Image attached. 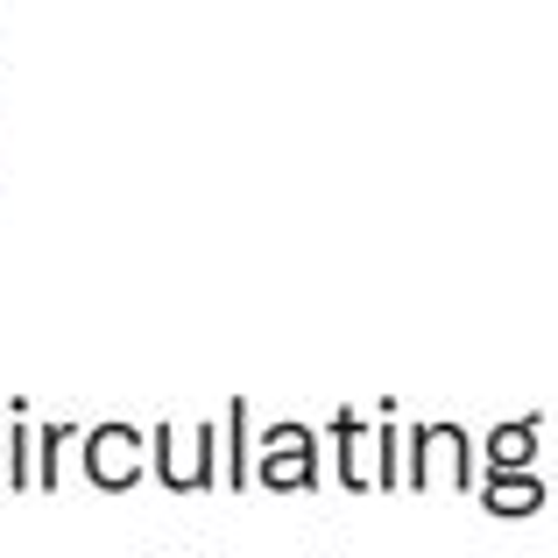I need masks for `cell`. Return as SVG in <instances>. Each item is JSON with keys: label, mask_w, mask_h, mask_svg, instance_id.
I'll return each mask as SVG.
<instances>
[{"label": "cell", "mask_w": 558, "mask_h": 558, "mask_svg": "<svg viewBox=\"0 0 558 558\" xmlns=\"http://www.w3.org/2000/svg\"><path fill=\"white\" fill-rule=\"evenodd\" d=\"M85 438L78 424H43L36 432V495H57V474H64V446Z\"/></svg>", "instance_id": "obj_9"}, {"label": "cell", "mask_w": 558, "mask_h": 558, "mask_svg": "<svg viewBox=\"0 0 558 558\" xmlns=\"http://www.w3.org/2000/svg\"><path fill=\"white\" fill-rule=\"evenodd\" d=\"M184 438L170 424L149 432V474L163 481V495H213L219 488V424H198L191 432V452H178Z\"/></svg>", "instance_id": "obj_1"}, {"label": "cell", "mask_w": 558, "mask_h": 558, "mask_svg": "<svg viewBox=\"0 0 558 558\" xmlns=\"http://www.w3.org/2000/svg\"><path fill=\"white\" fill-rule=\"evenodd\" d=\"M78 452H85V481L107 488V495H128L149 474V432H135V424H121V417L93 424V432L78 438Z\"/></svg>", "instance_id": "obj_3"}, {"label": "cell", "mask_w": 558, "mask_h": 558, "mask_svg": "<svg viewBox=\"0 0 558 558\" xmlns=\"http://www.w3.org/2000/svg\"><path fill=\"white\" fill-rule=\"evenodd\" d=\"M213 558H227V551H213Z\"/></svg>", "instance_id": "obj_12"}, {"label": "cell", "mask_w": 558, "mask_h": 558, "mask_svg": "<svg viewBox=\"0 0 558 558\" xmlns=\"http://www.w3.org/2000/svg\"><path fill=\"white\" fill-rule=\"evenodd\" d=\"M255 488H276V495L318 488V432L312 424H269L255 438Z\"/></svg>", "instance_id": "obj_2"}, {"label": "cell", "mask_w": 558, "mask_h": 558, "mask_svg": "<svg viewBox=\"0 0 558 558\" xmlns=\"http://www.w3.org/2000/svg\"><path fill=\"white\" fill-rule=\"evenodd\" d=\"M227 488H255V438H247V396L227 403Z\"/></svg>", "instance_id": "obj_7"}, {"label": "cell", "mask_w": 558, "mask_h": 558, "mask_svg": "<svg viewBox=\"0 0 558 558\" xmlns=\"http://www.w3.org/2000/svg\"><path fill=\"white\" fill-rule=\"evenodd\" d=\"M545 495L551 488L537 474H481V509H488V517H537Z\"/></svg>", "instance_id": "obj_6"}, {"label": "cell", "mask_w": 558, "mask_h": 558, "mask_svg": "<svg viewBox=\"0 0 558 558\" xmlns=\"http://www.w3.org/2000/svg\"><path fill=\"white\" fill-rule=\"evenodd\" d=\"M375 488L381 495L403 488V432H396V403H381V424H375Z\"/></svg>", "instance_id": "obj_8"}, {"label": "cell", "mask_w": 558, "mask_h": 558, "mask_svg": "<svg viewBox=\"0 0 558 558\" xmlns=\"http://www.w3.org/2000/svg\"><path fill=\"white\" fill-rule=\"evenodd\" d=\"M368 452H375V432L361 424V410H332V474H340L347 495H368L375 488Z\"/></svg>", "instance_id": "obj_4"}, {"label": "cell", "mask_w": 558, "mask_h": 558, "mask_svg": "<svg viewBox=\"0 0 558 558\" xmlns=\"http://www.w3.org/2000/svg\"><path fill=\"white\" fill-rule=\"evenodd\" d=\"M8 488L36 495V432L28 424H8Z\"/></svg>", "instance_id": "obj_10"}, {"label": "cell", "mask_w": 558, "mask_h": 558, "mask_svg": "<svg viewBox=\"0 0 558 558\" xmlns=\"http://www.w3.org/2000/svg\"><path fill=\"white\" fill-rule=\"evenodd\" d=\"M0 488H8V432H0Z\"/></svg>", "instance_id": "obj_11"}, {"label": "cell", "mask_w": 558, "mask_h": 558, "mask_svg": "<svg viewBox=\"0 0 558 558\" xmlns=\"http://www.w3.org/2000/svg\"><path fill=\"white\" fill-rule=\"evenodd\" d=\"M318 558H332V551H318Z\"/></svg>", "instance_id": "obj_13"}, {"label": "cell", "mask_w": 558, "mask_h": 558, "mask_svg": "<svg viewBox=\"0 0 558 558\" xmlns=\"http://www.w3.org/2000/svg\"><path fill=\"white\" fill-rule=\"evenodd\" d=\"M537 432H545V417H509V424H495L488 438H481V466L488 474H531V460H537Z\"/></svg>", "instance_id": "obj_5"}]
</instances>
